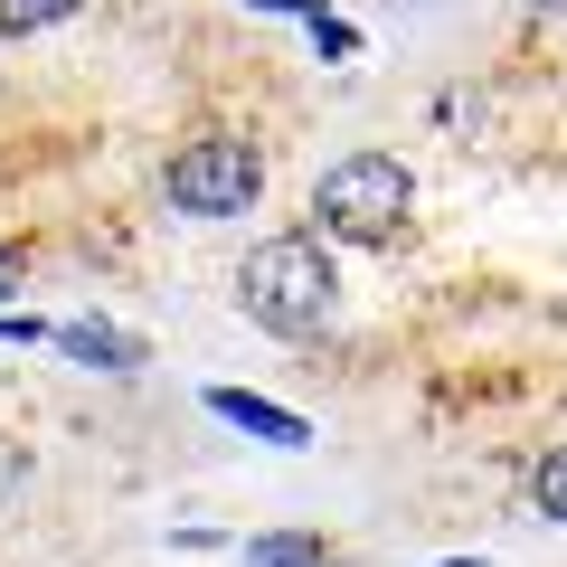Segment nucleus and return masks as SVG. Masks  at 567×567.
<instances>
[{"mask_svg":"<svg viewBox=\"0 0 567 567\" xmlns=\"http://www.w3.org/2000/svg\"><path fill=\"white\" fill-rule=\"evenodd\" d=\"M237 303H246V322L284 331V341L322 331L331 303H341V275H331L322 237H265L256 256L237 265Z\"/></svg>","mask_w":567,"mask_h":567,"instance_id":"f257e3e1","label":"nucleus"},{"mask_svg":"<svg viewBox=\"0 0 567 567\" xmlns=\"http://www.w3.org/2000/svg\"><path fill=\"white\" fill-rule=\"evenodd\" d=\"M406 199H416V181H406L398 152H350V162H331L322 189H312L322 237H341V246H388L406 227Z\"/></svg>","mask_w":567,"mask_h":567,"instance_id":"f03ea898","label":"nucleus"},{"mask_svg":"<svg viewBox=\"0 0 567 567\" xmlns=\"http://www.w3.org/2000/svg\"><path fill=\"white\" fill-rule=\"evenodd\" d=\"M265 189V162L237 133H199L189 152H171V208L181 218H246Z\"/></svg>","mask_w":567,"mask_h":567,"instance_id":"7ed1b4c3","label":"nucleus"},{"mask_svg":"<svg viewBox=\"0 0 567 567\" xmlns=\"http://www.w3.org/2000/svg\"><path fill=\"white\" fill-rule=\"evenodd\" d=\"M208 406H218L227 425H246V435H265V445H284V454H303V445H312V425L293 416V406H275V398H246V388H208Z\"/></svg>","mask_w":567,"mask_h":567,"instance_id":"20e7f679","label":"nucleus"},{"mask_svg":"<svg viewBox=\"0 0 567 567\" xmlns=\"http://www.w3.org/2000/svg\"><path fill=\"white\" fill-rule=\"evenodd\" d=\"M58 350L85 360V369H142V341L114 331V322H58Z\"/></svg>","mask_w":567,"mask_h":567,"instance_id":"39448f33","label":"nucleus"},{"mask_svg":"<svg viewBox=\"0 0 567 567\" xmlns=\"http://www.w3.org/2000/svg\"><path fill=\"white\" fill-rule=\"evenodd\" d=\"M85 0H0V39H29V29H58V20H76Z\"/></svg>","mask_w":567,"mask_h":567,"instance_id":"423d86ee","label":"nucleus"},{"mask_svg":"<svg viewBox=\"0 0 567 567\" xmlns=\"http://www.w3.org/2000/svg\"><path fill=\"white\" fill-rule=\"evenodd\" d=\"M246 567H331V558H322V539H293V529H275V539L246 548Z\"/></svg>","mask_w":567,"mask_h":567,"instance_id":"0eeeda50","label":"nucleus"},{"mask_svg":"<svg viewBox=\"0 0 567 567\" xmlns=\"http://www.w3.org/2000/svg\"><path fill=\"white\" fill-rule=\"evenodd\" d=\"M529 502H539V511H548V520H567V445H558V454H548V464H539V473H529Z\"/></svg>","mask_w":567,"mask_h":567,"instance_id":"6e6552de","label":"nucleus"},{"mask_svg":"<svg viewBox=\"0 0 567 567\" xmlns=\"http://www.w3.org/2000/svg\"><path fill=\"white\" fill-rule=\"evenodd\" d=\"M312 39H322V58H350V48H360V39H350V20H312Z\"/></svg>","mask_w":567,"mask_h":567,"instance_id":"1a4fd4ad","label":"nucleus"},{"mask_svg":"<svg viewBox=\"0 0 567 567\" xmlns=\"http://www.w3.org/2000/svg\"><path fill=\"white\" fill-rule=\"evenodd\" d=\"M0 341H58L48 322H29V312H0Z\"/></svg>","mask_w":567,"mask_h":567,"instance_id":"9d476101","label":"nucleus"},{"mask_svg":"<svg viewBox=\"0 0 567 567\" xmlns=\"http://www.w3.org/2000/svg\"><path fill=\"white\" fill-rule=\"evenodd\" d=\"M246 10H293V20H331L322 0H246Z\"/></svg>","mask_w":567,"mask_h":567,"instance_id":"9b49d317","label":"nucleus"},{"mask_svg":"<svg viewBox=\"0 0 567 567\" xmlns=\"http://www.w3.org/2000/svg\"><path fill=\"white\" fill-rule=\"evenodd\" d=\"M10 293H20V256H10V246H0V303H10Z\"/></svg>","mask_w":567,"mask_h":567,"instance_id":"f8f14e48","label":"nucleus"},{"mask_svg":"<svg viewBox=\"0 0 567 567\" xmlns=\"http://www.w3.org/2000/svg\"><path fill=\"white\" fill-rule=\"evenodd\" d=\"M445 567H492V558H445Z\"/></svg>","mask_w":567,"mask_h":567,"instance_id":"ddd939ff","label":"nucleus"},{"mask_svg":"<svg viewBox=\"0 0 567 567\" xmlns=\"http://www.w3.org/2000/svg\"><path fill=\"white\" fill-rule=\"evenodd\" d=\"M539 10H567V0H539Z\"/></svg>","mask_w":567,"mask_h":567,"instance_id":"4468645a","label":"nucleus"}]
</instances>
